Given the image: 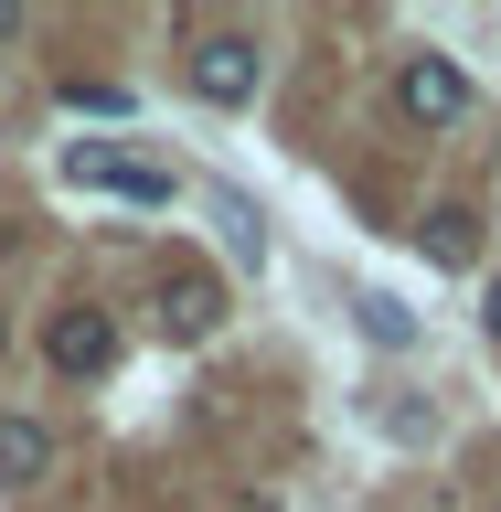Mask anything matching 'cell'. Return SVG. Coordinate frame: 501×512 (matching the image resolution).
<instances>
[{"label": "cell", "mask_w": 501, "mask_h": 512, "mask_svg": "<svg viewBox=\"0 0 501 512\" xmlns=\"http://www.w3.org/2000/svg\"><path fill=\"white\" fill-rule=\"evenodd\" d=\"M352 310H363V331H374V342H395V352L416 342V310H406V299H384V288H363Z\"/></svg>", "instance_id": "obj_8"}, {"label": "cell", "mask_w": 501, "mask_h": 512, "mask_svg": "<svg viewBox=\"0 0 501 512\" xmlns=\"http://www.w3.org/2000/svg\"><path fill=\"white\" fill-rule=\"evenodd\" d=\"M480 320H491V342H501V278H491V288H480Z\"/></svg>", "instance_id": "obj_9"}, {"label": "cell", "mask_w": 501, "mask_h": 512, "mask_svg": "<svg viewBox=\"0 0 501 512\" xmlns=\"http://www.w3.org/2000/svg\"><path fill=\"white\" fill-rule=\"evenodd\" d=\"M43 363H54V374H107V363H118V310H86V299H75V310H54L43 320Z\"/></svg>", "instance_id": "obj_3"}, {"label": "cell", "mask_w": 501, "mask_h": 512, "mask_svg": "<svg viewBox=\"0 0 501 512\" xmlns=\"http://www.w3.org/2000/svg\"><path fill=\"white\" fill-rule=\"evenodd\" d=\"M0 342H11V331H0Z\"/></svg>", "instance_id": "obj_11"}, {"label": "cell", "mask_w": 501, "mask_h": 512, "mask_svg": "<svg viewBox=\"0 0 501 512\" xmlns=\"http://www.w3.org/2000/svg\"><path fill=\"white\" fill-rule=\"evenodd\" d=\"M54 480V427L43 416H0V491H32Z\"/></svg>", "instance_id": "obj_6"}, {"label": "cell", "mask_w": 501, "mask_h": 512, "mask_svg": "<svg viewBox=\"0 0 501 512\" xmlns=\"http://www.w3.org/2000/svg\"><path fill=\"white\" fill-rule=\"evenodd\" d=\"M64 182H75V192H107V203H139V214L171 203V171L139 160V150H118V139H75V150H64Z\"/></svg>", "instance_id": "obj_1"}, {"label": "cell", "mask_w": 501, "mask_h": 512, "mask_svg": "<svg viewBox=\"0 0 501 512\" xmlns=\"http://www.w3.org/2000/svg\"><path fill=\"white\" fill-rule=\"evenodd\" d=\"M192 96H203V107H246L256 96V43L246 32H203V43H192Z\"/></svg>", "instance_id": "obj_5"}, {"label": "cell", "mask_w": 501, "mask_h": 512, "mask_svg": "<svg viewBox=\"0 0 501 512\" xmlns=\"http://www.w3.org/2000/svg\"><path fill=\"white\" fill-rule=\"evenodd\" d=\"M416 246L438 256V267H480V214H470V203H438V214H427V235H416Z\"/></svg>", "instance_id": "obj_7"}, {"label": "cell", "mask_w": 501, "mask_h": 512, "mask_svg": "<svg viewBox=\"0 0 501 512\" xmlns=\"http://www.w3.org/2000/svg\"><path fill=\"white\" fill-rule=\"evenodd\" d=\"M224 310H235V299H224L214 267H171V278H160V331H171V342H214Z\"/></svg>", "instance_id": "obj_4"}, {"label": "cell", "mask_w": 501, "mask_h": 512, "mask_svg": "<svg viewBox=\"0 0 501 512\" xmlns=\"http://www.w3.org/2000/svg\"><path fill=\"white\" fill-rule=\"evenodd\" d=\"M0 43H22V11H11V0H0Z\"/></svg>", "instance_id": "obj_10"}, {"label": "cell", "mask_w": 501, "mask_h": 512, "mask_svg": "<svg viewBox=\"0 0 501 512\" xmlns=\"http://www.w3.org/2000/svg\"><path fill=\"white\" fill-rule=\"evenodd\" d=\"M395 118H406V128H459V118H470L459 54H406V64H395Z\"/></svg>", "instance_id": "obj_2"}]
</instances>
